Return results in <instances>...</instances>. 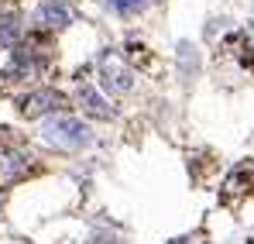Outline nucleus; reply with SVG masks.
<instances>
[{
    "instance_id": "nucleus-10",
    "label": "nucleus",
    "mask_w": 254,
    "mask_h": 244,
    "mask_svg": "<svg viewBox=\"0 0 254 244\" xmlns=\"http://www.w3.org/2000/svg\"><path fill=\"white\" fill-rule=\"evenodd\" d=\"M169 244H189V241H186V238H172Z\"/></svg>"
},
{
    "instance_id": "nucleus-3",
    "label": "nucleus",
    "mask_w": 254,
    "mask_h": 244,
    "mask_svg": "<svg viewBox=\"0 0 254 244\" xmlns=\"http://www.w3.org/2000/svg\"><path fill=\"white\" fill-rule=\"evenodd\" d=\"M65 107V96L59 93V89H31L24 100H21V114L28 117V121H38V117H52V114H59Z\"/></svg>"
},
{
    "instance_id": "nucleus-7",
    "label": "nucleus",
    "mask_w": 254,
    "mask_h": 244,
    "mask_svg": "<svg viewBox=\"0 0 254 244\" xmlns=\"http://www.w3.org/2000/svg\"><path fill=\"white\" fill-rule=\"evenodd\" d=\"M179 69H182V80H196V73H199V52H196V45L179 41Z\"/></svg>"
},
{
    "instance_id": "nucleus-2",
    "label": "nucleus",
    "mask_w": 254,
    "mask_h": 244,
    "mask_svg": "<svg viewBox=\"0 0 254 244\" xmlns=\"http://www.w3.org/2000/svg\"><path fill=\"white\" fill-rule=\"evenodd\" d=\"M96 69H100L103 89H110V93H130V89H134V69L127 66L114 48H103V52H100Z\"/></svg>"
},
{
    "instance_id": "nucleus-5",
    "label": "nucleus",
    "mask_w": 254,
    "mask_h": 244,
    "mask_svg": "<svg viewBox=\"0 0 254 244\" xmlns=\"http://www.w3.org/2000/svg\"><path fill=\"white\" fill-rule=\"evenodd\" d=\"M76 100H79V107H83L86 117H96V121H110L114 117V107H110V100L93 86V82H79V89H76Z\"/></svg>"
},
{
    "instance_id": "nucleus-8",
    "label": "nucleus",
    "mask_w": 254,
    "mask_h": 244,
    "mask_svg": "<svg viewBox=\"0 0 254 244\" xmlns=\"http://www.w3.org/2000/svg\"><path fill=\"white\" fill-rule=\"evenodd\" d=\"M17 41H21V17L0 14V48H14Z\"/></svg>"
},
{
    "instance_id": "nucleus-4",
    "label": "nucleus",
    "mask_w": 254,
    "mask_h": 244,
    "mask_svg": "<svg viewBox=\"0 0 254 244\" xmlns=\"http://www.w3.org/2000/svg\"><path fill=\"white\" fill-rule=\"evenodd\" d=\"M31 24L42 28V31H62V28L72 24V10L62 0H42L31 14Z\"/></svg>"
},
{
    "instance_id": "nucleus-6",
    "label": "nucleus",
    "mask_w": 254,
    "mask_h": 244,
    "mask_svg": "<svg viewBox=\"0 0 254 244\" xmlns=\"http://www.w3.org/2000/svg\"><path fill=\"white\" fill-rule=\"evenodd\" d=\"M28 168H31V155H24L17 148H0V182L21 179Z\"/></svg>"
},
{
    "instance_id": "nucleus-9",
    "label": "nucleus",
    "mask_w": 254,
    "mask_h": 244,
    "mask_svg": "<svg viewBox=\"0 0 254 244\" xmlns=\"http://www.w3.org/2000/svg\"><path fill=\"white\" fill-rule=\"evenodd\" d=\"M148 3H151V0H107V7H110L117 17H137V14L148 10Z\"/></svg>"
},
{
    "instance_id": "nucleus-1",
    "label": "nucleus",
    "mask_w": 254,
    "mask_h": 244,
    "mask_svg": "<svg viewBox=\"0 0 254 244\" xmlns=\"http://www.w3.org/2000/svg\"><path fill=\"white\" fill-rule=\"evenodd\" d=\"M42 141L52 148H62V152H79V148L93 145V127L72 114H52L42 124Z\"/></svg>"
}]
</instances>
